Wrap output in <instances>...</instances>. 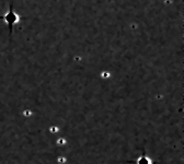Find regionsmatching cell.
Listing matches in <instances>:
<instances>
[{"mask_svg":"<svg viewBox=\"0 0 184 164\" xmlns=\"http://www.w3.org/2000/svg\"><path fill=\"white\" fill-rule=\"evenodd\" d=\"M0 19H1V20H3V21L7 23L8 28H9V34L11 35V34H12L13 25L20 21V16H19V14H17V13L13 11V4H12V2H11V4H10L9 11H8L6 14H3V16H0Z\"/></svg>","mask_w":184,"mask_h":164,"instance_id":"6da1fadb","label":"cell"}]
</instances>
